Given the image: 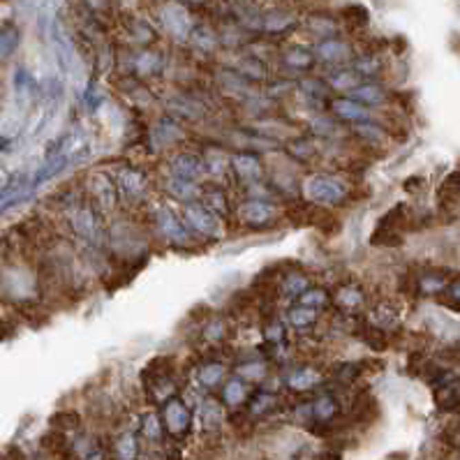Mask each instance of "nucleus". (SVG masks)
<instances>
[{"instance_id":"nucleus-20","label":"nucleus","mask_w":460,"mask_h":460,"mask_svg":"<svg viewBox=\"0 0 460 460\" xmlns=\"http://www.w3.org/2000/svg\"><path fill=\"white\" fill-rule=\"evenodd\" d=\"M299 303L306 308H312V310H321V308H326L331 303V299H328V294L321 287H314V289H308V292L301 294Z\"/></svg>"},{"instance_id":"nucleus-2","label":"nucleus","mask_w":460,"mask_h":460,"mask_svg":"<svg viewBox=\"0 0 460 460\" xmlns=\"http://www.w3.org/2000/svg\"><path fill=\"white\" fill-rule=\"evenodd\" d=\"M331 111L336 118H343V121H350L354 125L372 121V114L368 111V107H363V104L357 100H352V97H336V100L331 102Z\"/></svg>"},{"instance_id":"nucleus-25","label":"nucleus","mask_w":460,"mask_h":460,"mask_svg":"<svg viewBox=\"0 0 460 460\" xmlns=\"http://www.w3.org/2000/svg\"><path fill=\"white\" fill-rule=\"evenodd\" d=\"M319 379V374H314V370H297L289 377V384L294 386V389H299V391H306V389H310V386L317 382Z\"/></svg>"},{"instance_id":"nucleus-28","label":"nucleus","mask_w":460,"mask_h":460,"mask_svg":"<svg viewBox=\"0 0 460 460\" xmlns=\"http://www.w3.org/2000/svg\"><path fill=\"white\" fill-rule=\"evenodd\" d=\"M8 143H10L8 137H0V150H5V148H8Z\"/></svg>"},{"instance_id":"nucleus-27","label":"nucleus","mask_w":460,"mask_h":460,"mask_svg":"<svg viewBox=\"0 0 460 460\" xmlns=\"http://www.w3.org/2000/svg\"><path fill=\"white\" fill-rule=\"evenodd\" d=\"M423 183L426 181L421 179V176H412V179L405 181V190H407V192H419V190H421L419 186H423Z\"/></svg>"},{"instance_id":"nucleus-3","label":"nucleus","mask_w":460,"mask_h":460,"mask_svg":"<svg viewBox=\"0 0 460 460\" xmlns=\"http://www.w3.org/2000/svg\"><path fill=\"white\" fill-rule=\"evenodd\" d=\"M183 215H186L188 225H192L197 232H201L206 236L215 234V229H218V225H215V222H218L215 220V213H211L206 206H201V203H186V211H183Z\"/></svg>"},{"instance_id":"nucleus-4","label":"nucleus","mask_w":460,"mask_h":460,"mask_svg":"<svg viewBox=\"0 0 460 460\" xmlns=\"http://www.w3.org/2000/svg\"><path fill=\"white\" fill-rule=\"evenodd\" d=\"M234 169L241 176L243 183H257L264 176V164H261L257 153H241L234 157Z\"/></svg>"},{"instance_id":"nucleus-8","label":"nucleus","mask_w":460,"mask_h":460,"mask_svg":"<svg viewBox=\"0 0 460 460\" xmlns=\"http://www.w3.org/2000/svg\"><path fill=\"white\" fill-rule=\"evenodd\" d=\"M164 419H167V428L172 432H183L190 423V412L183 405V400L172 398L167 403V410H164Z\"/></svg>"},{"instance_id":"nucleus-22","label":"nucleus","mask_w":460,"mask_h":460,"mask_svg":"<svg viewBox=\"0 0 460 460\" xmlns=\"http://www.w3.org/2000/svg\"><path fill=\"white\" fill-rule=\"evenodd\" d=\"M317 314H319V310H312V308H306L299 303L297 308L289 310V319H292V324H297L299 328H308L317 321Z\"/></svg>"},{"instance_id":"nucleus-10","label":"nucleus","mask_w":460,"mask_h":460,"mask_svg":"<svg viewBox=\"0 0 460 460\" xmlns=\"http://www.w3.org/2000/svg\"><path fill=\"white\" fill-rule=\"evenodd\" d=\"M435 403L439 410L444 412H451L456 410V407H460V379H451V382L439 386L435 391Z\"/></svg>"},{"instance_id":"nucleus-16","label":"nucleus","mask_w":460,"mask_h":460,"mask_svg":"<svg viewBox=\"0 0 460 460\" xmlns=\"http://www.w3.org/2000/svg\"><path fill=\"white\" fill-rule=\"evenodd\" d=\"M314 54H310L308 49H299V47H294V49H289L287 54H285V63L289 65L292 70H299V72H303V70H310L312 65H314Z\"/></svg>"},{"instance_id":"nucleus-5","label":"nucleus","mask_w":460,"mask_h":460,"mask_svg":"<svg viewBox=\"0 0 460 460\" xmlns=\"http://www.w3.org/2000/svg\"><path fill=\"white\" fill-rule=\"evenodd\" d=\"M321 61H326V63H345V61H350V56H352V49H350V44H345L343 39H336V37H331V39H321V42L317 44V51H314Z\"/></svg>"},{"instance_id":"nucleus-12","label":"nucleus","mask_w":460,"mask_h":460,"mask_svg":"<svg viewBox=\"0 0 460 460\" xmlns=\"http://www.w3.org/2000/svg\"><path fill=\"white\" fill-rule=\"evenodd\" d=\"M350 97H352V100L361 102L363 107H366V104H374V107H377V104H382L386 100L384 88L377 86V83H363V86L354 88Z\"/></svg>"},{"instance_id":"nucleus-1","label":"nucleus","mask_w":460,"mask_h":460,"mask_svg":"<svg viewBox=\"0 0 460 460\" xmlns=\"http://www.w3.org/2000/svg\"><path fill=\"white\" fill-rule=\"evenodd\" d=\"M306 188H308V197L317 203H343L347 199V194H350L343 183L326 174L312 176Z\"/></svg>"},{"instance_id":"nucleus-6","label":"nucleus","mask_w":460,"mask_h":460,"mask_svg":"<svg viewBox=\"0 0 460 460\" xmlns=\"http://www.w3.org/2000/svg\"><path fill=\"white\" fill-rule=\"evenodd\" d=\"M275 215L273 206L268 201L254 199V201H246L241 206V220L246 225H261V222H268Z\"/></svg>"},{"instance_id":"nucleus-14","label":"nucleus","mask_w":460,"mask_h":460,"mask_svg":"<svg viewBox=\"0 0 460 460\" xmlns=\"http://www.w3.org/2000/svg\"><path fill=\"white\" fill-rule=\"evenodd\" d=\"M403 241H405L403 232L386 229V227H374V232L370 236V246H374V248H400Z\"/></svg>"},{"instance_id":"nucleus-26","label":"nucleus","mask_w":460,"mask_h":460,"mask_svg":"<svg viewBox=\"0 0 460 460\" xmlns=\"http://www.w3.org/2000/svg\"><path fill=\"white\" fill-rule=\"evenodd\" d=\"M239 374L246 379H264L266 366L261 363V361H246V363L239 368Z\"/></svg>"},{"instance_id":"nucleus-7","label":"nucleus","mask_w":460,"mask_h":460,"mask_svg":"<svg viewBox=\"0 0 460 460\" xmlns=\"http://www.w3.org/2000/svg\"><path fill=\"white\" fill-rule=\"evenodd\" d=\"M336 303L347 312H354L359 306L366 303V294L361 292V287H357L354 282H340L338 292H336Z\"/></svg>"},{"instance_id":"nucleus-13","label":"nucleus","mask_w":460,"mask_h":460,"mask_svg":"<svg viewBox=\"0 0 460 460\" xmlns=\"http://www.w3.org/2000/svg\"><path fill=\"white\" fill-rule=\"evenodd\" d=\"M162 68H164V61L160 54H155V51H143V54H139V58L134 61L137 74H141V77H153L157 72H162Z\"/></svg>"},{"instance_id":"nucleus-17","label":"nucleus","mask_w":460,"mask_h":460,"mask_svg":"<svg viewBox=\"0 0 460 460\" xmlns=\"http://www.w3.org/2000/svg\"><path fill=\"white\" fill-rule=\"evenodd\" d=\"M17 44H19L17 26L5 23L3 28H0V56H3V58L12 56V54H14V49H17Z\"/></svg>"},{"instance_id":"nucleus-18","label":"nucleus","mask_w":460,"mask_h":460,"mask_svg":"<svg viewBox=\"0 0 460 460\" xmlns=\"http://www.w3.org/2000/svg\"><path fill=\"white\" fill-rule=\"evenodd\" d=\"M239 74H243L246 79H264L266 65L261 63V58H257V56H246L239 63Z\"/></svg>"},{"instance_id":"nucleus-23","label":"nucleus","mask_w":460,"mask_h":460,"mask_svg":"<svg viewBox=\"0 0 460 460\" xmlns=\"http://www.w3.org/2000/svg\"><path fill=\"white\" fill-rule=\"evenodd\" d=\"M310 30L314 32L317 37H321V39H331V37H336V21L333 19H328V17H312L310 19Z\"/></svg>"},{"instance_id":"nucleus-24","label":"nucleus","mask_w":460,"mask_h":460,"mask_svg":"<svg viewBox=\"0 0 460 460\" xmlns=\"http://www.w3.org/2000/svg\"><path fill=\"white\" fill-rule=\"evenodd\" d=\"M299 88L303 90V95H310V97H324L331 86H328V81H321V79H303V81L299 83Z\"/></svg>"},{"instance_id":"nucleus-19","label":"nucleus","mask_w":460,"mask_h":460,"mask_svg":"<svg viewBox=\"0 0 460 460\" xmlns=\"http://www.w3.org/2000/svg\"><path fill=\"white\" fill-rule=\"evenodd\" d=\"M314 410H312V414L314 417L319 419V421H328L331 417H336V412H338V400L333 398V396H328V393H324V396H319L317 400H314Z\"/></svg>"},{"instance_id":"nucleus-9","label":"nucleus","mask_w":460,"mask_h":460,"mask_svg":"<svg viewBox=\"0 0 460 460\" xmlns=\"http://www.w3.org/2000/svg\"><path fill=\"white\" fill-rule=\"evenodd\" d=\"M458 199H460V169L446 176L437 190V201L442 208H453Z\"/></svg>"},{"instance_id":"nucleus-21","label":"nucleus","mask_w":460,"mask_h":460,"mask_svg":"<svg viewBox=\"0 0 460 460\" xmlns=\"http://www.w3.org/2000/svg\"><path fill=\"white\" fill-rule=\"evenodd\" d=\"M246 396H248V389L239 379H232V382L222 386V400H225L227 405H241L243 400H246Z\"/></svg>"},{"instance_id":"nucleus-29","label":"nucleus","mask_w":460,"mask_h":460,"mask_svg":"<svg viewBox=\"0 0 460 460\" xmlns=\"http://www.w3.org/2000/svg\"><path fill=\"white\" fill-rule=\"evenodd\" d=\"M197 3H201V0H197Z\"/></svg>"},{"instance_id":"nucleus-15","label":"nucleus","mask_w":460,"mask_h":460,"mask_svg":"<svg viewBox=\"0 0 460 460\" xmlns=\"http://www.w3.org/2000/svg\"><path fill=\"white\" fill-rule=\"evenodd\" d=\"M328 86H333L336 90H352L361 86V74L357 70H338L336 74L328 79Z\"/></svg>"},{"instance_id":"nucleus-11","label":"nucleus","mask_w":460,"mask_h":460,"mask_svg":"<svg viewBox=\"0 0 460 460\" xmlns=\"http://www.w3.org/2000/svg\"><path fill=\"white\" fill-rule=\"evenodd\" d=\"M287 150H289V155H292L299 164H310L314 157L319 155L317 146H314L310 139H306V137H299V139H294L287 146Z\"/></svg>"}]
</instances>
